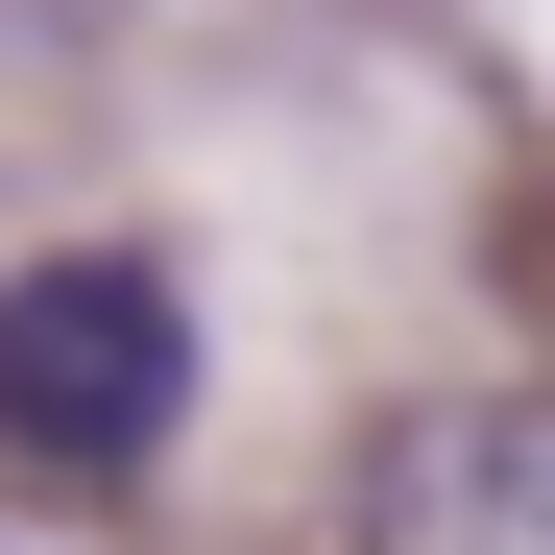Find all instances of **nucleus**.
<instances>
[{"instance_id":"f257e3e1","label":"nucleus","mask_w":555,"mask_h":555,"mask_svg":"<svg viewBox=\"0 0 555 555\" xmlns=\"http://www.w3.org/2000/svg\"><path fill=\"white\" fill-rule=\"evenodd\" d=\"M169 411H194V291L145 242H49L0 291V435L25 459H169Z\"/></svg>"},{"instance_id":"f03ea898","label":"nucleus","mask_w":555,"mask_h":555,"mask_svg":"<svg viewBox=\"0 0 555 555\" xmlns=\"http://www.w3.org/2000/svg\"><path fill=\"white\" fill-rule=\"evenodd\" d=\"M362 555H555V411L531 387H435L362 459Z\"/></svg>"}]
</instances>
